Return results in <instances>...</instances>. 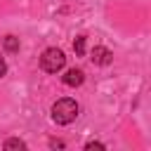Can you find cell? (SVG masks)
<instances>
[{
  "label": "cell",
  "instance_id": "obj_10",
  "mask_svg": "<svg viewBox=\"0 0 151 151\" xmlns=\"http://www.w3.org/2000/svg\"><path fill=\"white\" fill-rule=\"evenodd\" d=\"M5 71H7V66H5V61H2V57H0V76H5Z\"/></svg>",
  "mask_w": 151,
  "mask_h": 151
},
{
  "label": "cell",
  "instance_id": "obj_8",
  "mask_svg": "<svg viewBox=\"0 0 151 151\" xmlns=\"http://www.w3.org/2000/svg\"><path fill=\"white\" fill-rule=\"evenodd\" d=\"M85 149H87V151H92V149H99V151H104L106 146H104L101 142H87V144H85Z\"/></svg>",
  "mask_w": 151,
  "mask_h": 151
},
{
  "label": "cell",
  "instance_id": "obj_7",
  "mask_svg": "<svg viewBox=\"0 0 151 151\" xmlns=\"http://www.w3.org/2000/svg\"><path fill=\"white\" fill-rule=\"evenodd\" d=\"M5 149H26V144L21 139H7L5 142Z\"/></svg>",
  "mask_w": 151,
  "mask_h": 151
},
{
  "label": "cell",
  "instance_id": "obj_1",
  "mask_svg": "<svg viewBox=\"0 0 151 151\" xmlns=\"http://www.w3.org/2000/svg\"><path fill=\"white\" fill-rule=\"evenodd\" d=\"M78 111L80 109H78L76 99H68V97L57 99L54 106H52V120L59 123V125H68V123H73L78 118Z\"/></svg>",
  "mask_w": 151,
  "mask_h": 151
},
{
  "label": "cell",
  "instance_id": "obj_2",
  "mask_svg": "<svg viewBox=\"0 0 151 151\" xmlns=\"http://www.w3.org/2000/svg\"><path fill=\"white\" fill-rule=\"evenodd\" d=\"M64 64H66V57H64V52L57 50V47H47V50L42 52V57H40V66H42V71H47V73L61 71Z\"/></svg>",
  "mask_w": 151,
  "mask_h": 151
},
{
  "label": "cell",
  "instance_id": "obj_3",
  "mask_svg": "<svg viewBox=\"0 0 151 151\" xmlns=\"http://www.w3.org/2000/svg\"><path fill=\"white\" fill-rule=\"evenodd\" d=\"M94 64H99V66H106V64H111V59H113V52L111 50H106V47H94L92 50V57H90Z\"/></svg>",
  "mask_w": 151,
  "mask_h": 151
},
{
  "label": "cell",
  "instance_id": "obj_5",
  "mask_svg": "<svg viewBox=\"0 0 151 151\" xmlns=\"http://www.w3.org/2000/svg\"><path fill=\"white\" fill-rule=\"evenodd\" d=\"M2 47H5L7 52H17V50H19V38H17V35H5Z\"/></svg>",
  "mask_w": 151,
  "mask_h": 151
},
{
  "label": "cell",
  "instance_id": "obj_4",
  "mask_svg": "<svg viewBox=\"0 0 151 151\" xmlns=\"http://www.w3.org/2000/svg\"><path fill=\"white\" fill-rule=\"evenodd\" d=\"M83 80H85V73L80 68H68L64 73V85H68V87H78V85H83Z\"/></svg>",
  "mask_w": 151,
  "mask_h": 151
},
{
  "label": "cell",
  "instance_id": "obj_6",
  "mask_svg": "<svg viewBox=\"0 0 151 151\" xmlns=\"http://www.w3.org/2000/svg\"><path fill=\"white\" fill-rule=\"evenodd\" d=\"M73 50H76V54H78V57H83V54H85V35H78V38H76Z\"/></svg>",
  "mask_w": 151,
  "mask_h": 151
},
{
  "label": "cell",
  "instance_id": "obj_9",
  "mask_svg": "<svg viewBox=\"0 0 151 151\" xmlns=\"http://www.w3.org/2000/svg\"><path fill=\"white\" fill-rule=\"evenodd\" d=\"M50 144H52V146H57V149H64V142H59V139H52Z\"/></svg>",
  "mask_w": 151,
  "mask_h": 151
}]
</instances>
